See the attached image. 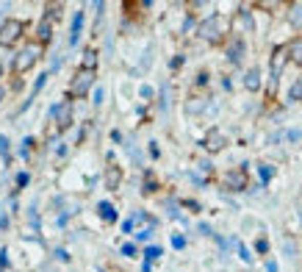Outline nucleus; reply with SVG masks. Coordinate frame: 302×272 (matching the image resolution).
Wrapping results in <instances>:
<instances>
[{
    "mask_svg": "<svg viewBox=\"0 0 302 272\" xmlns=\"http://www.w3.org/2000/svg\"><path fill=\"white\" fill-rule=\"evenodd\" d=\"M0 78H3V64H0Z\"/></svg>",
    "mask_w": 302,
    "mask_h": 272,
    "instance_id": "34",
    "label": "nucleus"
},
{
    "mask_svg": "<svg viewBox=\"0 0 302 272\" xmlns=\"http://www.w3.org/2000/svg\"><path fill=\"white\" fill-rule=\"evenodd\" d=\"M203 108H205V100H203V98H191L189 103H186V111H189V114H200Z\"/></svg>",
    "mask_w": 302,
    "mask_h": 272,
    "instance_id": "19",
    "label": "nucleus"
},
{
    "mask_svg": "<svg viewBox=\"0 0 302 272\" xmlns=\"http://www.w3.org/2000/svg\"><path fill=\"white\" fill-rule=\"evenodd\" d=\"M252 14L247 9H241L238 11V17H236V33H247V31H252Z\"/></svg>",
    "mask_w": 302,
    "mask_h": 272,
    "instance_id": "9",
    "label": "nucleus"
},
{
    "mask_svg": "<svg viewBox=\"0 0 302 272\" xmlns=\"http://www.w3.org/2000/svg\"><path fill=\"white\" fill-rule=\"evenodd\" d=\"M39 59H42V45H39V42L25 45L23 50L17 53V59H14V70H17V72H28Z\"/></svg>",
    "mask_w": 302,
    "mask_h": 272,
    "instance_id": "2",
    "label": "nucleus"
},
{
    "mask_svg": "<svg viewBox=\"0 0 302 272\" xmlns=\"http://www.w3.org/2000/svg\"><path fill=\"white\" fill-rule=\"evenodd\" d=\"M288 23L297 31H302V3H291L288 6Z\"/></svg>",
    "mask_w": 302,
    "mask_h": 272,
    "instance_id": "12",
    "label": "nucleus"
},
{
    "mask_svg": "<svg viewBox=\"0 0 302 272\" xmlns=\"http://www.w3.org/2000/svg\"><path fill=\"white\" fill-rule=\"evenodd\" d=\"M80 25H84V11H75V17H72V33H70V45H78V39H80Z\"/></svg>",
    "mask_w": 302,
    "mask_h": 272,
    "instance_id": "15",
    "label": "nucleus"
},
{
    "mask_svg": "<svg viewBox=\"0 0 302 272\" xmlns=\"http://www.w3.org/2000/svg\"><path fill=\"white\" fill-rule=\"evenodd\" d=\"M286 47H288V59H291L294 64H302V36L291 39V42H288Z\"/></svg>",
    "mask_w": 302,
    "mask_h": 272,
    "instance_id": "11",
    "label": "nucleus"
},
{
    "mask_svg": "<svg viewBox=\"0 0 302 272\" xmlns=\"http://www.w3.org/2000/svg\"><path fill=\"white\" fill-rule=\"evenodd\" d=\"M225 145H228V136H225L219 128H211L208 133H205V139H203V147L208 153H219V150H225Z\"/></svg>",
    "mask_w": 302,
    "mask_h": 272,
    "instance_id": "8",
    "label": "nucleus"
},
{
    "mask_svg": "<svg viewBox=\"0 0 302 272\" xmlns=\"http://www.w3.org/2000/svg\"><path fill=\"white\" fill-rule=\"evenodd\" d=\"M230 31V23L225 20L222 14H211L208 20H203L200 28H197V33H200V39H205V42L211 45H219L225 39V33Z\"/></svg>",
    "mask_w": 302,
    "mask_h": 272,
    "instance_id": "1",
    "label": "nucleus"
},
{
    "mask_svg": "<svg viewBox=\"0 0 302 272\" xmlns=\"http://www.w3.org/2000/svg\"><path fill=\"white\" fill-rule=\"evenodd\" d=\"M238 253H241V258H244V261H250V258H252V256H250V250H247L244 244H241V247H238Z\"/></svg>",
    "mask_w": 302,
    "mask_h": 272,
    "instance_id": "30",
    "label": "nucleus"
},
{
    "mask_svg": "<svg viewBox=\"0 0 302 272\" xmlns=\"http://www.w3.org/2000/svg\"><path fill=\"white\" fill-rule=\"evenodd\" d=\"M144 258H147V261H155V258H161V247H147V250H144Z\"/></svg>",
    "mask_w": 302,
    "mask_h": 272,
    "instance_id": "23",
    "label": "nucleus"
},
{
    "mask_svg": "<svg viewBox=\"0 0 302 272\" xmlns=\"http://www.w3.org/2000/svg\"><path fill=\"white\" fill-rule=\"evenodd\" d=\"M247 167V164H244ZM244 167H238V169H230V172H225V178L222 183L230 189V192H244L247 189V169Z\"/></svg>",
    "mask_w": 302,
    "mask_h": 272,
    "instance_id": "6",
    "label": "nucleus"
},
{
    "mask_svg": "<svg viewBox=\"0 0 302 272\" xmlns=\"http://www.w3.org/2000/svg\"><path fill=\"white\" fill-rule=\"evenodd\" d=\"M92 84H94V70H84V67H80V70L75 72V78L70 81V98H86Z\"/></svg>",
    "mask_w": 302,
    "mask_h": 272,
    "instance_id": "4",
    "label": "nucleus"
},
{
    "mask_svg": "<svg viewBox=\"0 0 302 272\" xmlns=\"http://www.w3.org/2000/svg\"><path fill=\"white\" fill-rule=\"evenodd\" d=\"M139 94H142L144 100H150V98H153V89H150V86H142V92H139Z\"/></svg>",
    "mask_w": 302,
    "mask_h": 272,
    "instance_id": "26",
    "label": "nucleus"
},
{
    "mask_svg": "<svg viewBox=\"0 0 302 272\" xmlns=\"http://www.w3.org/2000/svg\"><path fill=\"white\" fill-rule=\"evenodd\" d=\"M266 269H269V272H277V264H274V261H269V264H266Z\"/></svg>",
    "mask_w": 302,
    "mask_h": 272,
    "instance_id": "33",
    "label": "nucleus"
},
{
    "mask_svg": "<svg viewBox=\"0 0 302 272\" xmlns=\"http://www.w3.org/2000/svg\"><path fill=\"white\" fill-rule=\"evenodd\" d=\"M122 256H136V247L133 244H125V247H122Z\"/></svg>",
    "mask_w": 302,
    "mask_h": 272,
    "instance_id": "27",
    "label": "nucleus"
},
{
    "mask_svg": "<svg viewBox=\"0 0 302 272\" xmlns=\"http://www.w3.org/2000/svg\"><path fill=\"white\" fill-rule=\"evenodd\" d=\"M53 39V25L47 23V17L39 23V45H45V42H50Z\"/></svg>",
    "mask_w": 302,
    "mask_h": 272,
    "instance_id": "16",
    "label": "nucleus"
},
{
    "mask_svg": "<svg viewBox=\"0 0 302 272\" xmlns=\"http://www.w3.org/2000/svg\"><path fill=\"white\" fill-rule=\"evenodd\" d=\"M50 117L56 120L58 128H70V122H72V106H70V100H61V103L53 106L50 108Z\"/></svg>",
    "mask_w": 302,
    "mask_h": 272,
    "instance_id": "7",
    "label": "nucleus"
},
{
    "mask_svg": "<svg viewBox=\"0 0 302 272\" xmlns=\"http://www.w3.org/2000/svg\"><path fill=\"white\" fill-rule=\"evenodd\" d=\"M244 86H247L250 92H258V89H260V70H255V67H252V70L244 75Z\"/></svg>",
    "mask_w": 302,
    "mask_h": 272,
    "instance_id": "14",
    "label": "nucleus"
},
{
    "mask_svg": "<svg viewBox=\"0 0 302 272\" xmlns=\"http://www.w3.org/2000/svg\"><path fill=\"white\" fill-rule=\"evenodd\" d=\"M258 172H260V181L266 183V181H272V175H274V167H272V164H260V167H258Z\"/></svg>",
    "mask_w": 302,
    "mask_h": 272,
    "instance_id": "20",
    "label": "nucleus"
},
{
    "mask_svg": "<svg viewBox=\"0 0 302 272\" xmlns=\"http://www.w3.org/2000/svg\"><path fill=\"white\" fill-rule=\"evenodd\" d=\"M97 211H100V217H103L106 222H114V220H116V211H114V206H111V203H106V200H103L100 206H97Z\"/></svg>",
    "mask_w": 302,
    "mask_h": 272,
    "instance_id": "17",
    "label": "nucleus"
},
{
    "mask_svg": "<svg viewBox=\"0 0 302 272\" xmlns=\"http://www.w3.org/2000/svg\"><path fill=\"white\" fill-rule=\"evenodd\" d=\"M56 258H58V261H67L70 256H67V250H56Z\"/></svg>",
    "mask_w": 302,
    "mask_h": 272,
    "instance_id": "32",
    "label": "nucleus"
},
{
    "mask_svg": "<svg viewBox=\"0 0 302 272\" xmlns=\"http://www.w3.org/2000/svg\"><path fill=\"white\" fill-rule=\"evenodd\" d=\"M288 100H302V78L291 86V92H288Z\"/></svg>",
    "mask_w": 302,
    "mask_h": 272,
    "instance_id": "22",
    "label": "nucleus"
},
{
    "mask_svg": "<svg viewBox=\"0 0 302 272\" xmlns=\"http://www.w3.org/2000/svg\"><path fill=\"white\" fill-rule=\"evenodd\" d=\"M97 67V53L92 50V47H86L84 50V70H94Z\"/></svg>",
    "mask_w": 302,
    "mask_h": 272,
    "instance_id": "18",
    "label": "nucleus"
},
{
    "mask_svg": "<svg viewBox=\"0 0 302 272\" xmlns=\"http://www.w3.org/2000/svg\"><path fill=\"white\" fill-rule=\"evenodd\" d=\"M23 33H25V23H23V20H3V25H0V45H3V47L17 45Z\"/></svg>",
    "mask_w": 302,
    "mask_h": 272,
    "instance_id": "3",
    "label": "nucleus"
},
{
    "mask_svg": "<svg viewBox=\"0 0 302 272\" xmlns=\"http://www.w3.org/2000/svg\"><path fill=\"white\" fill-rule=\"evenodd\" d=\"M172 247L183 250V247H186V239H183V236H172Z\"/></svg>",
    "mask_w": 302,
    "mask_h": 272,
    "instance_id": "24",
    "label": "nucleus"
},
{
    "mask_svg": "<svg viewBox=\"0 0 302 272\" xmlns=\"http://www.w3.org/2000/svg\"><path fill=\"white\" fill-rule=\"evenodd\" d=\"M286 61H288V47H274V53H272V75H269V94H274V89H277V78H280V72H283V67H286Z\"/></svg>",
    "mask_w": 302,
    "mask_h": 272,
    "instance_id": "5",
    "label": "nucleus"
},
{
    "mask_svg": "<svg viewBox=\"0 0 302 272\" xmlns=\"http://www.w3.org/2000/svg\"><path fill=\"white\" fill-rule=\"evenodd\" d=\"M0 153H9V139L6 136H0Z\"/></svg>",
    "mask_w": 302,
    "mask_h": 272,
    "instance_id": "28",
    "label": "nucleus"
},
{
    "mask_svg": "<svg viewBox=\"0 0 302 272\" xmlns=\"http://www.w3.org/2000/svg\"><path fill=\"white\" fill-rule=\"evenodd\" d=\"M119 181H122V169L119 167H108L106 169V186L114 192V189L119 186Z\"/></svg>",
    "mask_w": 302,
    "mask_h": 272,
    "instance_id": "13",
    "label": "nucleus"
},
{
    "mask_svg": "<svg viewBox=\"0 0 302 272\" xmlns=\"http://www.w3.org/2000/svg\"><path fill=\"white\" fill-rule=\"evenodd\" d=\"M241 56H244V39L236 36V39L230 42V47H228V59L233 61V64H238V61H241Z\"/></svg>",
    "mask_w": 302,
    "mask_h": 272,
    "instance_id": "10",
    "label": "nucleus"
},
{
    "mask_svg": "<svg viewBox=\"0 0 302 272\" xmlns=\"http://www.w3.org/2000/svg\"><path fill=\"white\" fill-rule=\"evenodd\" d=\"M28 181H31V175H28V172H19V175H17V186H25Z\"/></svg>",
    "mask_w": 302,
    "mask_h": 272,
    "instance_id": "25",
    "label": "nucleus"
},
{
    "mask_svg": "<svg viewBox=\"0 0 302 272\" xmlns=\"http://www.w3.org/2000/svg\"><path fill=\"white\" fill-rule=\"evenodd\" d=\"M47 78H50V72H42V75L36 78V84H33V94H31V98H36V94L42 92V86L47 84Z\"/></svg>",
    "mask_w": 302,
    "mask_h": 272,
    "instance_id": "21",
    "label": "nucleus"
},
{
    "mask_svg": "<svg viewBox=\"0 0 302 272\" xmlns=\"http://www.w3.org/2000/svg\"><path fill=\"white\" fill-rule=\"evenodd\" d=\"M103 98H106V92H103V89L94 92V106H100V103H103Z\"/></svg>",
    "mask_w": 302,
    "mask_h": 272,
    "instance_id": "29",
    "label": "nucleus"
},
{
    "mask_svg": "<svg viewBox=\"0 0 302 272\" xmlns=\"http://www.w3.org/2000/svg\"><path fill=\"white\" fill-rule=\"evenodd\" d=\"M266 250H269V244H266V239H260L258 242V253H266Z\"/></svg>",
    "mask_w": 302,
    "mask_h": 272,
    "instance_id": "31",
    "label": "nucleus"
}]
</instances>
